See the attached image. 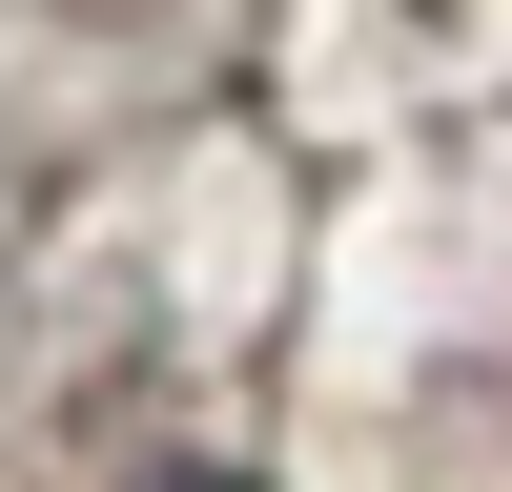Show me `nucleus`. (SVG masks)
I'll use <instances>...</instances> for the list:
<instances>
[{
  "label": "nucleus",
  "mask_w": 512,
  "mask_h": 492,
  "mask_svg": "<svg viewBox=\"0 0 512 492\" xmlns=\"http://www.w3.org/2000/svg\"><path fill=\"white\" fill-rule=\"evenodd\" d=\"M164 492H246V472H164Z\"/></svg>",
  "instance_id": "f257e3e1"
}]
</instances>
